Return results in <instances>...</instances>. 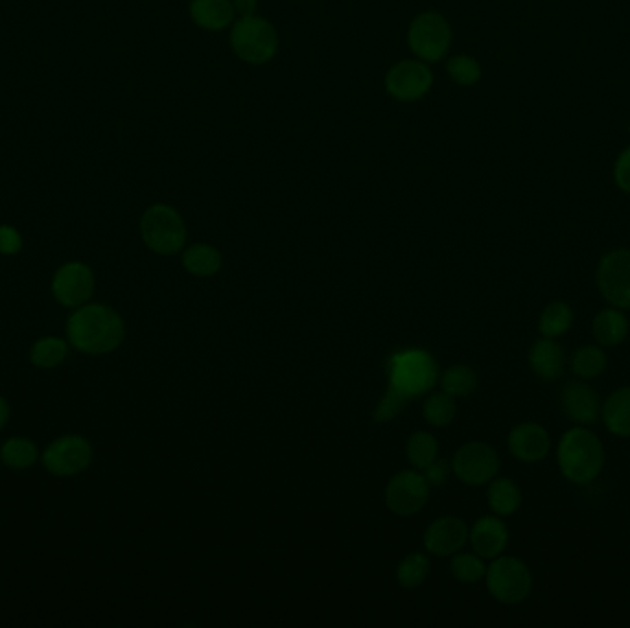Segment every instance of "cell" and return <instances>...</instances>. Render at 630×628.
I'll list each match as a JSON object with an SVG mask.
<instances>
[{
  "label": "cell",
  "instance_id": "obj_5",
  "mask_svg": "<svg viewBox=\"0 0 630 628\" xmlns=\"http://www.w3.org/2000/svg\"><path fill=\"white\" fill-rule=\"evenodd\" d=\"M489 594L502 605H520L533 590V575L524 560L496 557L485 573Z\"/></svg>",
  "mask_w": 630,
  "mask_h": 628
},
{
  "label": "cell",
  "instance_id": "obj_34",
  "mask_svg": "<svg viewBox=\"0 0 630 628\" xmlns=\"http://www.w3.org/2000/svg\"><path fill=\"white\" fill-rule=\"evenodd\" d=\"M404 404H406V400L402 396H398L391 389H387L384 400L380 402V406L374 413V419L378 420V422H387V420L395 419Z\"/></svg>",
  "mask_w": 630,
  "mask_h": 628
},
{
  "label": "cell",
  "instance_id": "obj_4",
  "mask_svg": "<svg viewBox=\"0 0 630 628\" xmlns=\"http://www.w3.org/2000/svg\"><path fill=\"white\" fill-rule=\"evenodd\" d=\"M140 236L150 251L170 256L183 249L187 242V227L177 210L159 203L142 214Z\"/></svg>",
  "mask_w": 630,
  "mask_h": 628
},
{
  "label": "cell",
  "instance_id": "obj_11",
  "mask_svg": "<svg viewBox=\"0 0 630 628\" xmlns=\"http://www.w3.org/2000/svg\"><path fill=\"white\" fill-rule=\"evenodd\" d=\"M430 496V483L415 470H402L385 487V505L397 516H413L424 509Z\"/></svg>",
  "mask_w": 630,
  "mask_h": 628
},
{
  "label": "cell",
  "instance_id": "obj_30",
  "mask_svg": "<svg viewBox=\"0 0 630 628\" xmlns=\"http://www.w3.org/2000/svg\"><path fill=\"white\" fill-rule=\"evenodd\" d=\"M441 385L444 393L454 398L472 395L478 387V374L467 365H454L443 374Z\"/></svg>",
  "mask_w": 630,
  "mask_h": 628
},
{
  "label": "cell",
  "instance_id": "obj_28",
  "mask_svg": "<svg viewBox=\"0 0 630 628\" xmlns=\"http://www.w3.org/2000/svg\"><path fill=\"white\" fill-rule=\"evenodd\" d=\"M430 575V560L422 553H411L398 564L397 581L406 590L420 588Z\"/></svg>",
  "mask_w": 630,
  "mask_h": 628
},
{
  "label": "cell",
  "instance_id": "obj_32",
  "mask_svg": "<svg viewBox=\"0 0 630 628\" xmlns=\"http://www.w3.org/2000/svg\"><path fill=\"white\" fill-rule=\"evenodd\" d=\"M450 571H452L455 581L474 584V582L485 579L487 566H485V562L479 555L455 553L454 559L450 562Z\"/></svg>",
  "mask_w": 630,
  "mask_h": 628
},
{
  "label": "cell",
  "instance_id": "obj_15",
  "mask_svg": "<svg viewBox=\"0 0 630 628\" xmlns=\"http://www.w3.org/2000/svg\"><path fill=\"white\" fill-rule=\"evenodd\" d=\"M509 452L522 463H538L546 459L551 450L549 431L538 422H522L514 426L507 437Z\"/></svg>",
  "mask_w": 630,
  "mask_h": 628
},
{
  "label": "cell",
  "instance_id": "obj_16",
  "mask_svg": "<svg viewBox=\"0 0 630 628\" xmlns=\"http://www.w3.org/2000/svg\"><path fill=\"white\" fill-rule=\"evenodd\" d=\"M562 409L577 426H594L601 419V398L590 385L570 382L562 389Z\"/></svg>",
  "mask_w": 630,
  "mask_h": 628
},
{
  "label": "cell",
  "instance_id": "obj_3",
  "mask_svg": "<svg viewBox=\"0 0 630 628\" xmlns=\"http://www.w3.org/2000/svg\"><path fill=\"white\" fill-rule=\"evenodd\" d=\"M389 389L406 402L424 395L437 382L435 360L424 350H406L395 354L389 363Z\"/></svg>",
  "mask_w": 630,
  "mask_h": 628
},
{
  "label": "cell",
  "instance_id": "obj_20",
  "mask_svg": "<svg viewBox=\"0 0 630 628\" xmlns=\"http://www.w3.org/2000/svg\"><path fill=\"white\" fill-rule=\"evenodd\" d=\"M601 419L612 435L630 439V387H621L607 396L601 406Z\"/></svg>",
  "mask_w": 630,
  "mask_h": 628
},
{
  "label": "cell",
  "instance_id": "obj_18",
  "mask_svg": "<svg viewBox=\"0 0 630 628\" xmlns=\"http://www.w3.org/2000/svg\"><path fill=\"white\" fill-rule=\"evenodd\" d=\"M529 367L544 382L557 380L566 367V354L557 339H538L529 350Z\"/></svg>",
  "mask_w": 630,
  "mask_h": 628
},
{
  "label": "cell",
  "instance_id": "obj_37",
  "mask_svg": "<svg viewBox=\"0 0 630 628\" xmlns=\"http://www.w3.org/2000/svg\"><path fill=\"white\" fill-rule=\"evenodd\" d=\"M614 179L619 190H623L625 194H630V146L621 153L614 166Z\"/></svg>",
  "mask_w": 630,
  "mask_h": 628
},
{
  "label": "cell",
  "instance_id": "obj_31",
  "mask_svg": "<svg viewBox=\"0 0 630 628\" xmlns=\"http://www.w3.org/2000/svg\"><path fill=\"white\" fill-rule=\"evenodd\" d=\"M455 402L454 396L446 395V393H433L428 396V400L424 402V419L428 424H432L433 428H446L450 426L455 419Z\"/></svg>",
  "mask_w": 630,
  "mask_h": 628
},
{
  "label": "cell",
  "instance_id": "obj_27",
  "mask_svg": "<svg viewBox=\"0 0 630 628\" xmlns=\"http://www.w3.org/2000/svg\"><path fill=\"white\" fill-rule=\"evenodd\" d=\"M608 358L601 345H583L573 352L572 371L581 380H594L607 371Z\"/></svg>",
  "mask_w": 630,
  "mask_h": 628
},
{
  "label": "cell",
  "instance_id": "obj_9",
  "mask_svg": "<svg viewBox=\"0 0 630 628\" xmlns=\"http://www.w3.org/2000/svg\"><path fill=\"white\" fill-rule=\"evenodd\" d=\"M597 288L610 306L630 310V249L610 251L599 260Z\"/></svg>",
  "mask_w": 630,
  "mask_h": 628
},
{
  "label": "cell",
  "instance_id": "obj_35",
  "mask_svg": "<svg viewBox=\"0 0 630 628\" xmlns=\"http://www.w3.org/2000/svg\"><path fill=\"white\" fill-rule=\"evenodd\" d=\"M23 249V236L12 225H0V255H17Z\"/></svg>",
  "mask_w": 630,
  "mask_h": 628
},
{
  "label": "cell",
  "instance_id": "obj_17",
  "mask_svg": "<svg viewBox=\"0 0 630 628\" xmlns=\"http://www.w3.org/2000/svg\"><path fill=\"white\" fill-rule=\"evenodd\" d=\"M468 540L481 559H496L509 546V529L500 516H483L472 525Z\"/></svg>",
  "mask_w": 630,
  "mask_h": 628
},
{
  "label": "cell",
  "instance_id": "obj_8",
  "mask_svg": "<svg viewBox=\"0 0 630 628\" xmlns=\"http://www.w3.org/2000/svg\"><path fill=\"white\" fill-rule=\"evenodd\" d=\"M452 470L468 487L489 485L500 472V455L487 442H467L455 452Z\"/></svg>",
  "mask_w": 630,
  "mask_h": 628
},
{
  "label": "cell",
  "instance_id": "obj_21",
  "mask_svg": "<svg viewBox=\"0 0 630 628\" xmlns=\"http://www.w3.org/2000/svg\"><path fill=\"white\" fill-rule=\"evenodd\" d=\"M190 15L194 23L205 30H223L233 23L234 6L231 0H192Z\"/></svg>",
  "mask_w": 630,
  "mask_h": 628
},
{
  "label": "cell",
  "instance_id": "obj_26",
  "mask_svg": "<svg viewBox=\"0 0 630 628\" xmlns=\"http://www.w3.org/2000/svg\"><path fill=\"white\" fill-rule=\"evenodd\" d=\"M70 343L56 336L37 339L30 349V361L37 369H56L69 356Z\"/></svg>",
  "mask_w": 630,
  "mask_h": 628
},
{
  "label": "cell",
  "instance_id": "obj_36",
  "mask_svg": "<svg viewBox=\"0 0 630 628\" xmlns=\"http://www.w3.org/2000/svg\"><path fill=\"white\" fill-rule=\"evenodd\" d=\"M424 474L422 476L426 477V481L430 483V487H441L444 485L446 481H448V477H450V472H452V465L448 463V461H444V459H435L432 465L426 466L424 470H422Z\"/></svg>",
  "mask_w": 630,
  "mask_h": 628
},
{
  "label": "cell",
  "instance_id": "obj_10",
  "mask_svg": "<svg viewBox=\"0 0 630 628\" xmlns=\"http://www.w3.org/2000/svg\"><path fill=\"white\" fill-rule=\"evenodd\" d=\"M94 286H96V280H94L93 269L83 262L72 260L63 264L54 273L50 290L61 306L76 310L91 301Z\"/></svg>",
  "mask_w": 630,
  "mask_h": 628
},
{
  "label": "cell",
  "instance_id": "obj_14",
  "mask_svg": "<svg viewBox=\"0 0 630 628\" xmlns=\"http://www.w3.org/2000/svg\"><path fill=\"white\" fill-rule=\"evenodd\" d=\"M467 524L457 516H443L428 525L424 533V547L435 557H450L459 553L468 542Z\"/></svg>",
  "mask_w": 630,
  "mask_h": 628
},
{
  "label": "cell",
  "instance_id": "obj_2",
  "mask_svg": "<svg viewBox=\"0 0 630 628\" xmlns=\"http://www.w3.org/2000/svg\"><path fill=\"white\" fill-rule=\"evenodd\" d=\"M557 463L562 476L573 485H590L605 466L603 442L588 426H573L560 437Z\"/></svg>",
  "mask_w": 630,
  "mask_h": 628
},
{
  "label": "cell",
  "instance_id": "obj_7",
  "mask_svg": "<svg viewBox=\"0 0 630 628\" xmlns=\"http://www.w3.org/2000/svg\"><path fill=\"white\" fill-rule=\"evenodd\" d=\"M93 461V446L82 435L69 433L50 442L41 463L52 476L72 477L85 472Z\"/></svg>",
  "mask_w": 630,
  "mask_h": 628
},
{
  "label": "cell",
  "instance_id": "obj_39",
  "mask_svg": "<svg viewBox=\"0 0 630 628\" xmlns=\"http://www.w3.org/2000/svg\"><path fill=\"white\" fill-rule=\"evenodd\" d=\"M10 415H12L10 402H8L4 396L0 395V430L6 428V424H8V420H10Z\"/></svg>",
  "mask_w": 630,
  "mask_h": 628
},
{
  "label": "cell",
  "instance_id": "obj_22",
  "mask_svg": "<svg viewBox=\"0 0 630 628\" xmlns=\"http://www.w3.org/2000/svg\"><path fill=\"white\" fill-rule=\"evenodd\" d=\"M487 501L496 516H513L522 505V490L509 477H494L489 483Z\"/></svg>",
  "mask_w": 630,
  "mask_h": 628
},
{
  "label": "cell",
  "instance_id": "obj_29",
  "mask_svg": "<svg viewBox=\"0 0 630 628\" xmlns=\"http://www.w3.org/2000/svg\"><path fill=\"white\" fill-rule=\"evenodd\" d=\"M437 454H439V444L432 433L417 431L411 435L408 442V459L413 468L424 470L437 459Z\"/></svg>",
  "mask_w": 630,
  "mask_h": 628
},
{
  "label": "cell",
  "instance_id": "obj_12",
  "mask_svg": "<svg viewBox=\"0 0 630 628\" xmlns=\"http://www.w3.org/2000/svg\"><path fill=\"white\" fill-rule=\"evenodd\" d=\"M450 41V26L439 13H424L409 28V47L424 61L443 59Z\"/></svg>",
  "mask_w": 630,
  "mask_h": 628
},
{
  "label": "cell",
  "instance_id": "obj_23",
  "mask_svg": "<svg viewBox=\"0 0 630 628\" xmlns=\"http://www.w3.org/2000/svg\"><path fill=\"white\" fill-rule=\"evenodd\" d=\"M39 448L34 441H30L28 437H10L8 441L2 442L0 446V461L2 465L15 472L28 470L39 461Z\"/></svg>",
  "mask_w": 630,
  "mask_h": 628
},
{
  "label": "cell",
  "instance_id": "obj_6",
  "mask_svg": "<svg viewBox=\"0 0 630 628\" xmlns=\"http://www.w3.org/2000/svg\"><path fill=\"white\" fill-rule=\"evenodd\" d=\"M236 56L251 65H262L277 54L279 39L275 28L260 17H242L231 34Z\"/></svg>",
  "mask_w": 630,
  "mask_h": 628
},
{
  "label": "cell",
  "instance_id": "obj_33",
  "mask_svg": "<svg viewBox=\"0 0 630 628\" xmlns=\"http://www.w3.org/2000/svg\"><path fill=\"white\" fill-rule=\"evenodd\" d=\"M448 72L459 85H474L481 76L478 61L470 56H457L448 61Z\"/></svg>",
  "mask_w": 630,
  "mask_h": 628
},
{
  "label": "cell",
  "instance_id": "obj_1",
  "mask_svg": "<svg viewBox=\"0 0 630 628\" xmlns=\"http://www.w3.org/2000/svg\"><path fill=\"white\" fill-rule=\"evenodd\" d=\"M65 332L72 349L87 356H105L122 345L126 325L111 306L87 303L69 315Z\"/></svg>",
  "mask_w": 630,
  "mask_h": 628
},
{
  "label": "cell",
  "instance_id": "obj_24",
  "mask_svg": "<svg viewBox=\"0 0 630 628\" xmlns=\"http://www.w3.org/2000/svg\"><path fill=\"white\" fill-rule=\"evenodd\" d=\"M183 268L194 277L207 279L222 269V255L209 244L190 245L183 253Z\"/></svg>",
  "mask_w": 630,
  "mask_h": 628
},
{
  "label": "cell",
  "instance_id": "obj_25",
  "mask_svg": "<svg viewBox=\"0 0 630 628\" xmlns=\"http://www.w3.org/2000/svg\"><path fill=\"white\" fill-rule=\"evenodd\" d=\"M572 306L564 301L549 303L538 319V330L542 338L559 339L573 326Z\"/></svg>",
  "mask_w": 630,
  "mask_h": 628
},
{
  "label": "cell",
  "instance_id": "obj_13",
  "mask_svg": "<svg viewBox=\"0 0 630 628\" xmlns=\"http://www.w3.org/2000/svg\"><path fill=\"white\" fill-rule=\"evenodd\" d=\"M432 83V72L419 61H400L385 76L387 93L402 102L419 100L430 91Z\"/></svg>",
  "mask_w": 630,
  "mask_h": 628
},
{
  "label": "cell",
  "instance_id": "obj_19",
  "mask_svg": "<svg viewBox=\"0 0 630 628\" xmlns=\"http://www.w3.org/2000/svg\"><path fill=\"white\" fill-rule=\"evenodd\" d=\"M630 323L625 310L616 306L597 312L592 323V334L601 347H618L629 336Z\"/></svg>",
  "mask_w": 630,
  "mask_h": 628
},
{
  "label": "cell",
  "instance_id": "obj_38",
  "mask_svg": "<svg viewBox=\"0 0 630 628\" xmlns=\"http://www.w3.org/2000/svg\"><path fill=\"white\" fill-rule=\"evenodd\" d=\"M234 8L242 13V17H251L257 10V0H234Z\"/></svg>",
  "mask_w": 630,
  "mask_h": 628
}]
</instances>
